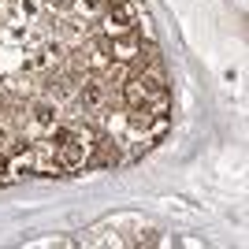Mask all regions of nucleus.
Segmentation results:
<instances>
[{"label": "nucleus", "mask_w": 249, "mask_h": 249, "mask_svg": "<svg viewBox=\"0 0 249 249\" xmlns=\"http://www.w3.org/2000/svg\"><path fill=\"white\" fill-rule=\"evenodd\" d=\"M78 8H82L86 15H101V11L108 8V4H104V0H78Z\"/></svg>", "instance_id": "obj_2"}, {"label": "nucleus", "mask_w": 249, "mask_h": 249, "mask_svg": "<svg viewBox=\"0 0 249 249\" xmlns=\"http://www.w3.org/2000/svg\"><path fill=\"white\" fill-rule=\"evenodd\" d=\"M134 246H164V238H160V231H156V227H142V231H138V238H134Z\"/></svg>", "instance_id": "obj_1"}, {"label": "nucleus", "mask_w": 249, "mask_h": 249, "mask_svg": "<svg viewBox=\"0 0 249 249\" xmlns=\"http://www.w3.org/2000/svg\"><path fill=\"white\" fill-rule=\"evenodd\" d=\"M4 145H8V126L0 123V149H4Z\"/></svg>", "instance_id": "obj_3"}]
</instances>
